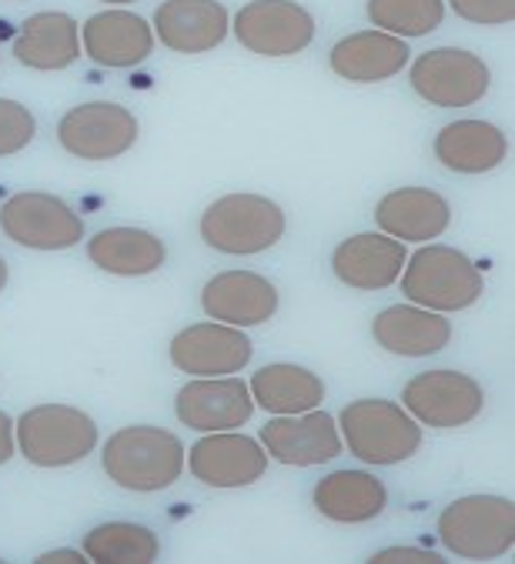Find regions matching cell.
Wrapping results in <instances>:
<instances>
[{
  "mask_svg": "<svg viewBox=\"0 0 515 564\" xmlns=\"http://www.w3.org/2000/svg\"><path fill=\"white\" fill-rule=\"evenodd\" d=\"M201 307L212 321L232 327L268 324L278 314V288L258 271H222L201 288Z\"/></svg>",
  "mask_w": 515,
  "mask_h": 564,
  "instance_id": "obj_16",
  "label": "cell"
},
{
  "mask_svg": "<svg viewBox=\"0 0 515 564\" xmlns=\"http://www.w3.org/2000/svg\"><path fill=\"white\" fill-rule=\"evenodd\" d=\"M232 31L258 57H294L315 41V18L298 0H248Z\"/></svg>",
  "mask_w": 515,
  "mask_h": 564,
  "instance_id": "obj_11",
  "label": "cell"
},
{
  "mask_svg": "<svg viewBox=\"0 0 515 564\" xmlns=\"http://www.w3.org/2000/svg\"><path fill=\"white\" fill-rule=\"evenodd\" d=\"M268 451L242 431H208L187 447V471L208 488H248L265 478Z\"/></svg>",
  "mask_w": 515,
  "mask_h": 564,
  "instance_id": "obj_13",
  "label": "cell"
},
{
  "mask_svg": "<svg viewBox=\"0 0 515 564\" xmlns=\"http://www.w3.org/2000/svg\"><path fill=\"white\" fill-rule=\"evenodd\" d=\"M365 14L375 31L395 37H426L442 28L446 0H368Z\"/></svg>",
  "mask_w": 515,
  "mask_h": 564,
  "instance_id": "obj_29",
  "label": "cell"
},
{
  "mask_svg": "<svg viewBox=\"0 0 515 564\" xmlns=\"http://www.w3.org/2000/svg\"><path fill=\"white\" fill-rule=\"evenodd\" d=\"M261 447L268 458L291 465V468H312V465H329L342 455V434L339 421L315 408L301 414H275L261 427Z\"/></svg>",
  "mask_w": 515,
  "mask_h": 564,
  "instance_id": "obj_14",
  "label": "cell"
},
{
  "mask_svg": "<svg viewBox=\"0 0 515 564\" xmlns=\"http://www.w3.org/2000/svg\"><path fill=\"white\" fill-rule=\"evenodd\" d=\"M174 414L191 431H235L251 421L255 398L248 381L238 375L225 378H194L174 394Z\"/></svg>",
  "mask_w": 515,
  "mask_h": 564,
  "instance_id": "obj_15",
  "label": "cell"
},
{
  "mask_svg": "<svg viewBox=\"0 0 515 564\" xmlns=\"http://www.w3.org/2000/svg\"><path fill=\"white\" fill-rule=\"evenodd\" d=\"M87 258L108 274L144 278L164 268L168 248L158 235L141 228H105L87 241Z\"/></svg>",
  "mask_w": 515,
  "mask_h": 564,
  "instance_id": "obj_26",
  "label": "cell"
},
{
  "mask_svg": "<svg viewBox=\"0 0 515 564\" xmlns=\"http://www.w3.org/2000/svg\"><path fill=\"white\" fill-rule=\"evenodd\" d=\"M312 501L335 524H365L388 508V488L372 471H332L315 485Z\"/></svg>",
  "mask_w": 515,
  "mask_h": 564,
  "instance_id": "obj_25",
  "label": "cell"
},
{
  "mask_svg": "<svg viewBox=\"0 0 515 564\" xmlns=\"http://www.w3.org/2000/svg\"><path fill=\"white\" fill-rule=\"evenodd\" d=\"M138 118L111 100H87L57 121V144L77 161H118L138 144Z\"/></svg>",
  "mask_w": 515,
  "mask_h": 564,
  "instance_id": "obj_8",
  "label": "cell"
},
{
  "mask_svg": "<svg viewBox=\"0 0 515 564\" xmlns=\"http://www.w3.org/2000/svg\"><path fill=\"white\" fill-rule=\"evenodd\" d=\"M151 31L174 54H208L228 37L232 14L222 0H164Z\"/></svg>",
  "mask_w": 515,
  "mask_h": 564,
  "instance_id": "obj_18",
  "label": "cell"
},
{
  "mask_svg": "<svg viewBox=\"0 0 515 564\" xmlns=\"http://www.w3.org/2000/svg\"><path fill=\"white\" fill-rule=\"evenodd\" d=\"M84 54L108 70H128L154 54V31L131 11H100L81 28Z\"/></svg>",
  "mask_w": 515,
  "mask_h": 564,
  "instance_id": "obj_19",
  "label": "cell"
},
{
  "mask_svg": "<svg viewBox=\"0 0 515 564\" xmlns=\"http://www.w3.org/2000/svg\"><path fill=\"white\" fill-rule=\"evenodd\" d=\"M18 455V437H14V421L8 411H0V465H8Z\"/></svg>",
  "mask_w": 515,
  "mask_h": 564,
  "instance_id": "obj_33",
  "label": "cell"
},
{
  "mask_svg": "<svg viewBox=\"0 0 515 564\" xmlns=\"http://www.w3.org/2000/svg\"><path fill=\"white\" fill-rule=\"evenodd\" d=\"M21 455L34 468L81 465L97 447V424L74 404H34L14 421Z\"/></svg>",
  "mask_w": 515,
  "mask_h": 564,
  "instance_id": "obj_6",
  "label": "cell"
},
{
  "mask_svg": "<svg viewBox=\"0 0 515 564\" xmlns=\"http://www.w3.org/2000/svg\"><path fill=\"white\" fill-rule=\"evenodd\" d=\"M452 14L479 28H505L515 21V0H449Z\"/></svg>",
  "mask_w": 515,
  "mask_h": 564,
  "instance_id": "obj_31",
  "label": "cell"
},
{
  "mask_svg": "<svg viewBox=\"0 0 515 564\" xmlns=\"http://www.w3.org/2000/svg\"><path fill=\"white\" fill-rule=\"evenodd\" d=\"M81 551L94 564H154L161 557V541L144 524L105 521L84 534Z\"/></svg>",
  "mask_w": 515,
  "mask_h": 564,
  "instance_id": "obj_28",
  "label": "cell"
},
{
  "mask_svg": "<svg viewBox=\"0 0 515 564\" xmlns=\"http://www.w3.org/2000/svg\"><path fill=\"white\" fill-rule=\"evenodd\" d=\"M339 434L348 455H355L362 465L372 468H391L419 455L422 447V427L401 404L385 398H358L342 408Z\"/></svg>",
  "mask_w": 515,
  "mask_h": 564,
  "instance_id": "obj_2",
  "label": "cell"
},
{
  "mask_svg": "<svg viewBox=\"0 0 515 564\" xmlns=\"http://www.w3.org/2000/svg\"><path fill=\"white\" fill-rule=\"evenodd\" d=\"M401 408L426 427L452 431L472 424L485 408V391L472 375L436 368L422 371L401 388Z\"/></svg>",
  "mask_w": 515,
  "mask_h": 564,
  "instance_id": "obj_10",
  "label": "cell"
},
{
  "mask_svg": "<svg viewBox=\"0 0 515 564\" xmlns=\"http://www.w3.org/2000/svg\"><path fill=\"white\" fill-rule=\"evenodd\" d=\"M372 564H442V557L436 551H426V547H382L368 557Z\"/></svg>",
  "mask_w": 515,
  "mask_h": 564,
  "instance_id": "obj_32",
  "label": "cell"
},
{
  "mask_svg": "<svg viewBox=\"0 0 515 564\" xmlns=\"http://www.w3.org/2000/svg\"><path fill=\"white\" fill-rule=\"evenodd\" d=\"M4 288H8V261L0 258V291H4Z\"/></svg>",
  "mask_w": 515,
  "mask_h": 564,
  "instance_id": "obj_35",
  "label": "cell"
},
{
  "mask_svg": "<svg viewBox=\"0 0 515 564\" xmlns=\"http://www.w3.org/2000/svg\"><path fill=\"white\" fill-rule=\"evenodd\" d=\"M37 138V118L21 100L0 97V158L21 154Z\"/></svg>",
  "mask_w": 515,
  "mask_h": 564,
  "instance_id": "obj_30",
  "label": "cell"
},
{
  "mask_svg": "<svg viewBox=\"0 0 515 564\" xmlns=\"http://www.w3.org/2000/svg\"><path fill=\"white\" fill-rule=\"evenodd\" d=\"M436 158L455 174H485L505 164L508 138L489 121H452L436 134Z\"/></svg>",
  "mask_w": 515,
  "mask_h": 564,
  "instance_id": "obj_24",
  "label": "cell"
},
{
  "mask_svg": "<svg viewBox=\"0 0 515 564\" xmlns=\"http://www.w3.org/2000/svg\"><path fill=\"white\" fill-rule=\"evenodd\" d=\"M105 475L138 495H154L171 488L184 471V444L174 431L154 424L118 427L100 451Z\"/></svg>",
  "mask_w": 515,
  "mask_h": 564,
  "instance_id": "obj_1",
  "label": "cell"
},
{
  "mask_svg": "<svg viewBox=\"0 0 515 564\" xmlns=\"http://www.w3.org/2000/svg\"><path fill=\"white\" fill-rule=\"evenodd\" d=\"M168 355L171 365L191 378H225L245 371L255 348L242 327L222 321H201L174 334Z\"/></svg>",
  "mask_w": 515,
  "mask_h": 564,
  "instance_id": "obj_12",
  "label": "cell"
},
{
  "mask_svg": "<svg viewBox=\"0 0 515 564\" xmlns=\"http://www.w3.org/2000/svg\"><path fill=\"white\" fill-rule=\"evenodd\" d=\"M401 294L429 311L452 314L472 307L485 294L482 271L469 254L449 245H426L401 268Z\"/></svg>",
  "mask_w": 515,
  "mask_h": 564,
  "instance_id": "obj_4",
  "label": "cell"
},
{
  "mask_svg": "<svg viewBox=\"0 0 515 564\" xmlns=\"http://www.w3.org/2000/svg\"><path fill=\"white\" fill-rule=\"evenodd\" d=\"M411 61V51L401 37L385 34V31H358L342 37L332 54L329 64L342 80L352 84H382L391 80L395 74H401Z\"/></svg>",
  "mask_w": 515,
  "mask_h": 564,
  "instance_id": "obj_22",
  "label": "cell"
},
{
  "mask_svg": "<svg viewBox=\"0 0 515 564\" xmlns=\"http://www.w3.org/2000/svg\"><path fill=\"white\" fill-rule=\"evenodd\" d=\"M375 224L401 245H426L449 231L452 204L432 187H395L375 204Z\"/></svg>",
  "mask_w": 515,
  "mask_h": 564,
  "instance_id": "obj_17",
  "label": "cell"
},
{
  "mask_svg": "<svg viewBox=\"0 0 515 564\" xmlns=\"http://www.w3.org/2000/svg\"><path fill=\"white\" fill-rule=\"evenodd\" d=\"M375 345L398 358H429L449 348L452 341V321L439 311L419 304H391L375 314L372 321Z\"/></svg>",
  "mask_w": 515,
  "mask_h": 564,
  "instance_id": "obj_20",
  "label": "cell"
},
{
  "mask_svg": "<svg viewBox=\"0 0 515 564\" xmlns=\"http://www.w3.org/2000/svg\"><path fill=\"white\" fill-rule=\"evenodd\" d=\"M100 4H111V8H128V4H138V0H100Z\"/></svg>",
  "mask_w": 515,
  "mask_h": 564,
  "instance_id": "obj_36",
  "label": "cell"
},
{
  "mask_svg": "<svg viewBox=\"0 0 515 564\" xmlns=\"http://www.w3.org/2000/svg\"><path fill=\"white\" fill-rule=\"evenodd\" d=\"M0 231L31 251H67L84 241V220L57 194L21 191L0 204Z\"/></svg>",
  "mask_w": 515,
  "mask_h": 564,
  "instance_id": "obj_7",
  "label": "cell"
},
{
  "mask_svg": "<svg viewBox=\"0 0 515 564\" xmlns=\"http://www.w3.org/2000/svg\"><path fill=\"white\" fill-rule=\"evenodd\" d=\"M37 564H87V554L77 547H54L37 554Z\"/></svg>",
  "mask_w": 515,
  "mask_h": 564,
  "instance_id": "obj_34",
  "label": "cell"
},
{
  "mask_svg": "<svg viewBox=\"0 0 515 564\" xmlns=\"http://www.w3.org/2000/svg\"><path fill=\"white\" fill-rule=\"evenodd\" d=\"M255 408H265L271 414H301L315 411L325 401V381L301 365H265L258 375H251L248 384Z\"/></svg>",
  "mask_w": 515,
  "mask_h": 564,
  "instance_id": "obj_27",
  "label": "cell"
},
{
  "mask_svg": "<svg viewBox=\"0 0 515 564\" xmlns=\"http://www.w3.org/2000/svg\"><path fill=\"white\" fill-rule=\"evenodd\" d=\"M439 541L465 561H495L515 547V501L502 495H465L442 508Z\"/></svg>",
  "mask_w": 515,
  "mask_h": 564,
  "instance_id": "obj_5",
  "label": "cell"
},
{
  "mask_svg": "<svg viewBox=\"0 0 515 564\" xmlns=\"http://www.w3.org/2000/svg\"><path fill=\"white\" fill-rule=\"evenodd\" d=\"M14 57L31 70H67L81 57L77 21L64 11L31 14L14 37Z\"/></svg>",
  "mask_w": 515,
  "mask_h": 564,
  "instance_id": "obj_23",
  "label": "cell"
},
{
  "mask_svg": "<svg viewBox=\"0 0 515 564\" xmlns=\"http://www.w3.org/2000/svg\"><path fill=\"white\" fill-rule=\"evenodd\" d=\"M201 241L218 254L251 258L271 251L285 231V210L265 194H225L204 207L197 220Z\"/></svg>",
  "mask_w": 515,
  "mask_h": 564,
  "instance_id": "obj_3",
  "label": "cell"
},
{
  "mask_svg": "<svg viewBox=\"0 0 515 564\" xmlns=\"http://www.w3.org/2000/svg\"><path fill=\"white\" fill-rule=\"evenodd\" d=\"M405 245L388 235H352L332 251V274L355 291H385L405 268Z\"/></svg>",
  "mask_w": 515,
  "mask_h": 564,
  "instance_id": "obj_21",
  "label": "cell"
},
{
  "mask_svg": "<svg viewBox=\"0 0 515 564\" xmlns=\"http://www.w3.org/2000/svg\"><path fill=\"white\" fill-rule=\"evenodd\" d=\"M411 90L432 107H472L492 87L489 64L462 47H432L411 61Z\"/></svg>",
  "mask_w": 515,
  "mask_h": 564,
  "instance_id": "obj_9",
  "label": "cell"
}]
</instances>
